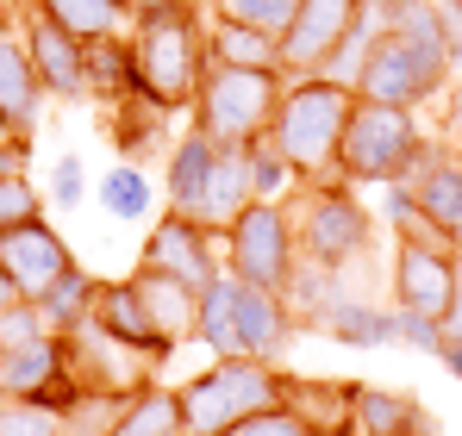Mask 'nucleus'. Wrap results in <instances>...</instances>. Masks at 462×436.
<instances>
[{
    "mask_svg": "<svg viewBox=\"0 0 462 436\" xmlns=\"http://www.w3.org/2000/svg\"><path fill=\"white\" fill-rule=\"evenodd\" d=\"M300 324L294 305L282 293H263L237 275H219L200 293V318H194V343H207L213 356H250V362H288Z\"/></svg>",
    "mask_w": 462,
    "mask_h": 436,
    "instance_id": "f257e3e1",
    "label": "nucleus"
},
{
    "mask_svg": "<svg viewBox=\"0 0 462 436\" xmlns=\"http://www.w3.org/2000/svg\"><path fill=\"white\" fill-rule=\"evenodd\" d=\"M350 106H356V94L331 87L319 75H288L282 81V106H275L269 144L294 162L300 187H331L337 181V144H344Z\"/></svg>",
    "mask_w": 462,
    "mask_h": 436,
    "instance_id": "f03ea898",
    "label": "nucleus"
},
{
    "mask_svg": "<svg viewBox=\"0 0 462 436\" xmlns=\"http://www.w3.org/2000/svg\"><path fill=\"white\" fill-rule=\"evenodd\" d=\"M132 50H138V87L156 94L169 113H188L200 75L213 63L207 57V13H200V0L132 13Z\"/></svg>",
    "mask_w": 462,
    "mask_h": 436,
    "instance_id": "7ed1b4c3",
    "label": "nucleus"
},
{
    "mask_svg": "<svg viewBox=\"0 0 462 436\" xmlns=\"http://www.w3.org/2000/svg\"><path fill=\"white\" fill-rule=\"evenodd\" d=\"M175 393H181V436H231L244 418L282 405V368L250 356H213Z\"/></svg>",
    "mask_w": 462,
    "mask_h": 436,
    "instance_id": "20e7f679",
    "label": "nucleus"
},
{
    "mask_svg": "<svg viewBox=\"0 0 462 436\" xmlns=\"http://www.w3.org/2000/svg\"><path fill=\"white\" fill-rule=\"evenodd\" d=\"M425 125L412 106H375V100H356L350 106V125H344V144H337V181L344 187H393V181H412L419 156H425Z\"/></svg>",
    "mask_w": 462,
    "mask_h": 436,
    "instance_id": "39448f33",
    "label": "nucleus"
},
{
    "mask_svg": "<svg viewBox=\"0 0 462 436\" xmlns=\"http://www.w3.org/2000/svg\"><path fill=\"white\" fill-rule=\"evenodd\" d=\"M282 69H231V63H207L200 87H194V106H188V125L207 132L213 144L226 150H250L269 138L275 125V106H282Z\"/></svg>",
    "mask_w": 462,
    "mask_h": 436,
    "instance_id": "423d86ee",
    "label": "nucleus"
},
{
    "mask_svg": "<svg viewBox=\"0 0 462 436\" xmlns=\"http://www.w3.org/2000/svg\"><path fill=\"white\" fill-rule=\"evenodd\" d=\"M450 50L438 38H406V32H382L369 44V63L356 81V100H375V106H431L444 87H450Z\"/></svg>",
    "mask_w": 462,
    "mask_h": 436,
    "instance_id": "0eeeda50",
    "label": "nucleus"
},
{
    "mask_svg": "<svg viewBox=\"0 0 462 436\" xmlns=\"http://www.w3.org/2000/svg\"><path fill=\"white\" fill-rule=\"evenodd\" d=\"M219 243H226V256H219L226 275L288 299V281H294V268H300V237H294V213H288V206L250 200L244 213L231 218V231Z\"/></svg>",
    "mask_w": 462,
    "mask_h": 436,
    "instance_id": "6e6552de",
    "label": "nucleus"
},
{
    "mask_svg": "<svg viewBox=\"0 0 462 436\" xmlns=\"http://www.w3.org/2000/svg\"><path fill=\"white\" fill-rule=\"evenodd\" d=\"M294 237H300V262L319 268H344L375 243V213L356 200V187L331 181V187H300L294 194Z\"/></svg>",
    "mask_w": 462,
    "mask_h": 436,
    "instance_id": "1a4fd4ad",
    "label": "nucleus"
},
{
    "mask_svg": "<svg viewBox=\"0 0 462 436\" xmlns=\"http://www.w3.org/2000/svg\"><path fill=\"white\" fill-rule=\"evenodd\" d=\"M219 237H207L194 218L181 213H162L144 231V250H138V268L144 275H169V281H181V287L207 293L219 275H226V262H219V250H213Z\"/></svg>",
    "mask_w": 462,
    "mask_h": 436,
    "instance_id": "9d476101",
    "label": "nucleus"
},
{
    "mask_svg": "<svg viewBox=\"0 0 462 436\" xmlns=\"http://www.w3.org/2000/svg\"><path fill=\"white\" fill-rule=\"evenodd\" d=\"M63 356H69V374H76L88 393H119V399H132L138 386H151L156 368H162L151 356H138V350H125L119 337H106L94 318L63 337Z\"/></svg>",
    "mask_w": 462,
    "mask_h": 436,
    "instance_id": "9b49d317",
    "label": "nucleus"
},
{
    "mask_svg": "<svg viewBox=\"0 0 462 436\" xmlns=\"http://www.w3.org/2000/svg\"><path fill=\"white\" fill-rule=\"evenodd\" d=\"M0 268L13 275V287L25 293V299H44L76 268V250L63 243V231L51 218H32V224H19V231L0 237Z\"/></svg>",
    "mask_w": 462,
    "mask_h": 436,
    "instance_id": "f8f14e48",
    "label": "nucleus"
},
{
    "mask_svg": "<svg viewBox=\"0 0 462 436\" xmlns=\"http://www.w3.org/2000/svg\"><path fill=\"white\" fill-rule=\"evenodd\" d=\"M44 81L32 69V50H25V32H19V13H0V119L13 125L19 144H38V119H44Z\"/></svg>",
    "mask_w": 462,
    "mask_h": 436,
    "instance_id": "ddd939ff",
    "label": "nucleus"
},
{
    "mask_svg": "<svg viewBox=\"0 0 462 436\" xmlns=\"http://www.w3.org/2000/svg\"><path fill=\"white\" fill-rule=\"evenodd\" d=\"M363 0H300L294 19L282 25V75H312L356 25Z\"/></svg>",
    "mask_w": 462,
    "mask_h": 436,
    "instance_id": "4468645a",
    "label": "nucleus"
},
{
    "mask_svg": "<svg viewBox=\"0 0 462 436\" xmlns=\"http://www.w3.org/2000/svg\"><path fill=\"white\" fill-rule=\"evenodd\" d=\"M19 32H25V50H32V69L44 81L51 100H88V44L69 38L63 25H51L38 6L19 13Z\"/></svg>",
    "mask_w": 462,
    "mask_h": 436,
    "instance_id": "2eb2a0df",
    "label": "nucleus"
},
{
    "mask_svg": "<svg viewBox=\"0 0 462 436\" xmlns=\"http://www.w3.org/2000/svg\"><path fill=\"white\" fill-rule=\"evenodd\" d=\"M450 293H457V256L450 250H431V243H400L393 250V305L444 324Z\"/></svg>",
    "mask_w": 462,
    "mask_h": 436,
    "instance_id": "dca6fc26",
    "label": "nucleus"
},
{
    "mask_svg": "<svg viewBox=\"0 0 462 436\" xmlns=\"http://www.w3.org/2000/svg\"><path fill=\"white\" fill-rule=\"evenodd\" d=\"M282 405L312 436H356V380H325V374L282 368Z\"/></svg>",
    "mask_w": 462,
    "mask_h": 436,
    "instance_id": "f3484780",
    "label": "nucleus"
},
{
    "mask_svg": "<svg viewBox=\"0 0 462 436\" xmlns=\"http://www.w3.org/2000/svg\"><path fill=\"white\" fill-rule=\"evenodd\" d=\"M94 324H100L106 337H119L125 350L151 356V362H169V356H175V343L156 331L151 305H144V293H138L132 275H125V281H100V293H94Z\"/></svg>",
    "mask_w": 462,
    "mask_h": 436,
    "instance_id": "a211bd4d",
    "label": "nucleus"
},
{
    "mask_svg": "<svg viewBox=\"0 0 462 436\" xmlns=\"http://www.w3.org/2000/svg\"><path fill=\"white\" fill-rule=\"evenodd\" d=\"M412 200H419V213L431 218V224H444L450 237L462 243V156L450 144H425L419 156V168H412Z\"/></svg>",
    "mask_w": 462,
    "mask_h": 436,
    "instance_id": "6ab92c4d",
    "label": "nucleus"
},
{
    "mask_svg": "<svg viewBox=\"0 0 462 436\" xmlns=\"http://www.w3.org/2000/svg\"><path fill=\"white\" fill-rule=\"evenodd\" d=\"M356 436H444V424L393 386H363L356 380Z\"/></svg>",
    "mask_w": 462,
    "mask_h": 436,
    "instance_id": "aec40b11",
    "label": "nucleus"
},
{
    "mask_svg": "<svg viewBox=\"0 0 462 436\" xmlns=\"http://www.w3.org/2000/svg\"><path fill=\"white\" fill-rule=\"evenodd\" d=\"M213 162H219V144H213L207 132H194V125H188V132L169 144V162H162V194H169V213L194 218L200 194H207Z\"/></svg>",
    "mask_w": 462,
    "mask_h": 436,
    "instance_id": "412c9836",
    "label": "nucleus"
},
{
    "mask_svg": "<svg viewBox=\"0 0 462 436\" xmlns=\"http://www.w3.org/2000/svg\"><path fill=\"white\" fill-rule=\"evenodd\" d=\"M250 206V150H226L219 144V162H213V175H207V194H200V206H194V224L207 231V237H226L231 218Z\"/></svg>",
    "mask_w": 462,
    "mask_h": 436,
    "instance_id": "4be33fe9",
    "label": "nucleus"
},
{
    "mask_svg": "<svg viewBox=\"0 0 462 436\" xmlns=\"http://www.w3.org/2000/svg\"><path fill=\"white\" fill-rule=\"evenodd\" d=\"M106 119H113V144H119V162H144L162 138H169V106L144 94V87H132V94H119V100H106Z\"/></svg>",
    "mask_w": 462,
    "mask_h": 436,
    "instance_id": "5701e85b",
    "label": "nucleus"
},
{
    "mask_svg": "<svg viewBox=\"0 0 462 436\" xmlns=\"http://www.w3.org/2000/svg\"><path fill=\"white\" fill-rule=\"evenodd\" d=\"M312 331H325L331 343H350V350H387L393 343V312L356 299V293H337L312 312Z\"/></svg>",
    "mask_w": 462,
    "mask_h": 436,
    "instance_id": "b1692460",
    "label": "nucleus"
},
{
    "mask_svg": "<svg viewBox=\"0 0 462 436\" xmlns=\"http://www.w3.org/2000/svg\"><path fill=\"white\" fill-rule=\"evenodd\" d=\"M132 281L144 293V305H151L156 331L181 350V343H194V318H200V293L181 287V281H169V275H144V268H132Z\"/></svg>",
    "mask_w": 462,
    "mask_h": 436,
    "instance_id": "393cba45",
    "label": "nucleus"
},
{
    "mask_svg": "<svg viewBox=\"0 0 462 436\" xmlns=\"http://www.w3.org/2000/svg\"><path fill=\"white\" fill-rule=\"evenodd\" d=\"M207 57L231 63V69H282V38L256 32V25H237V19H213L207 25Z\"/></svg>",
    "mask_w": 462,
    "mask_h": 436,
    "instance_id": "a878e982",
    "label": "nucleus"
},
{
    "mask_svg": "<svg viewBox=\"0 0 462 436\" xmlns=\"http://www.w3.org/2000/svg\"><path fill=\"white\" fill-rule=\"evenodd\" d=\"M69 368L63 356V337H38L32 350H13V356H0V393L6 399H38L57 374Z\"/></svg>",
    "mask_w": 462,
    "mask_h": 436,
    "instance_id": "bb28decb",
    "label": "nucleus"
},
{
    "mask_svg": "<svg viewBox=\"0 0 462 436\" xmlns=\"http://www.w3.org/2000/svg\"><path fill=\"white\" fill-rule=\"evenodd\" d=\"M51 25H63L69 38L94 44V38H113V32H132V6L125 0H32Z\"/></svg>",
    "mask_w": 462,
    "mask_h": 436,
    "instance_id": "cd10ccee",
    "label": "nucleus"
},
{
    "mask_svg": "<svg viewBox=\"0 0 462 436\" xmlns=\"http://www.w3.org/2000/svg\"><path fill=\"white\" fill-rule=\"evenodd\" d=\"M138 87V50H132V32H113V38H94L88 44V100H119Z\"/></svg>",
    "mask_w": 462,
    "mask_h": 436,
    "instance_id": "c85d7f7f",
    "label": "nucleus"
},
{
    "mask_svg": "<svg viewBox=\"0 0 462 436\" xmlns=\"http://www.w3.org/2000/svg\"><path fill=\"white\" fill-rule=\"evenodd\" d=\"M94 293H100V275H88L76 262L57 287L44 293V299H32V305H38V318L51 324V337H69V331H81V324L94 318Z\"/></svg>",
    "mask_w": 462,
    "mask_h": 436,
    "instance_id": "c756f323",
    "label": "nucleus"
},
{
    "mask_svg": "<svg viewBox=\"0 0 462 436\" xmlns=\"http://www.w3.org/2000/svg\"><path fill=\"white\" fill-rule=\"evenodd\" d=\"M113 436H181V393L162 386V380L138 386V393L125 399V412H119Z\"/></svg>",
    "mask_w": 462,
    "mask_h": 436,
    "instance_id": "7c9ffc66",
    "label": "nucleus"
},
{
    "mask_svg": "<svg viewBox=\"0 0 462 436\" xmlns=\"http://www.w3.org/2000/svg\"><path fill=\"white\" fill-rule=\"evenodd\" d=\"M375 38H382V19H375V6L363 0V13H356V25L344 32V44H337V50H331L312 75H319V81H331V87H350V94H356V81H363V63H369V44H375Z\"/></svg>",
    "mask_w": 462,
    "mask_h": 436,
    "instance_id": "2f4dec72",
    "label": "nucleus"
},
{
    "mask_svg": "<svg viewBox=\"0 0 462 436\" xmlns=\"http://www.w3.org/2000/svg\"><path fill=\"white\" fill-rule=\"evenodd\" d=\"M94 194H100L106 218H125V224H138V218L156 213V187H151V175H144L138 162H113Z\"/></svg>",
    "mask_w": 462,
    "mask_h": 436,
    "instance_id": "473e14b6",
    "label": "nucleus"
},
{
    "mask_svg": "<svg viewBox=\"0 0 462 436\" xmlns=\"http://www.w3.org/2000/svg\"><path fill=\"white\" fill-rule=\"evenodd\" d=\"M294 194H300V175H294V162L282 156V150L269 144H250V200H269V206H294Z\"/></svg>",
    "mask_w": 462,
    "mask_h": 436,
    "instance_id": "72a5a7b5",
    "label": "nucleus"
},
{
    "mask_svg": "<svg viewBox=\"0 0 462 436\" xmlns=\"http://www.w3.org/2000/svg\"><path fill=\"white\" fill-rule=\"evenodd\" d=\"M119 412H125L119 393H88V386H81L76 399L63 405V436H113Z\"/></svg>",
    "mask_w": 462,
    "mask_h": 436,
    "instance_id": "f704fd0d",
    "label": "nucleus"
},
{
    "mask_svg": "<svg viewBox=\"0 0 462 436\" xmlns=\"http://www.w3.org/2000/svg\"><path fill=\"white\" fill-rule=\"evenodd\" d=\"M0 436H63V412L44 399H6L0 393Z\"/></svg>",
    "mask_w": 462,
    "mask_h": 436,
    "instance_id": "c9c22d12",
    "label": "nucleus"
},
{
    "mask_svg": "<svg viewBox=\"0 0 462 436\" xmlns=\"http://www.w3.org/2000/svg\"><path fill=\"white\" fill-rule=\"evenodd\" d=\"M300 0H213V19H237V25H256V32H275L294 19Z\"/></svg>",
    "mask_w": 462,
    "mask_h": 436,
    "instance_id": "e433bc0d",
    "label": "nucleus"
},
{
    "mask_svg": "<svg viewBox=\"0 0 462 436\" xmlns=\"http://www.w3.org/2000/svg\"><path fill=\"white\" fill-rule=\"evenodd\" d=\"M44 218V194L32 187V175H0V237Z\"/></svg>",
    "mask_w": 462,
    "mask_h": 436,
    "instance_id": "4c0bfd02",
    "label": "nucleus"
},
{
    "mask_svg": "<svg viewBox=\"0 0 462 436\" xmlns=\"http://www.w3.org/2000/svg\"><path fill=\"white\" fill-rule=\"evenodd\" d=\"M81 200H88V168H81L76 150H63V156L51 162V187H44V206H57V213H81Z\"/></svg>",
    "mask_w": 462,
    "mask_h": 436,
    "instance_id": "58836bf2",
    "label": "nucleus"
},
{
    "mask_svg": "<svg viewBox=\"0 0 462 436\" xmlns=\"http://www.w3.org/2000/svg\"><path fill=\"white\" fill-rule=\"evenodd\" d=\"M38 337H51V324L38 318V305H32V299H19V305H6V312H0V356L32 350Z\"/></svg>",
    "mask_w": 462,
    "mask_h": 436,
    "instance_id": "ea45409f",
    "label": "nucleus"
},
{
    "mask_svg": "<svg viewBox=\"0 0 462 436\" xmlns=\"http://www.w3.org/2000/svg\"><path fill=\"white\" fill-rule=\"evenodd\" d=\"M393 343H400V350H419V356H438V343H444V324H438V318H425V312H406V305H393Z\"/></svg>",
    "mask_w": 462,
    "mask_h": 436,
    "instance_id": "a19ab883",
    "label": "nucleus"
},
{
    "mask_svg": "<svg viewBox=\"0 0 462 436\" xmlns=\"http://www.w3.org/2000/svg\"><path fill=\"white\" fill-rule=\"evenodd\" d=\"M231 436H312V431L300 424V418H294V412H288V405H269V412L244 418V424H237Z\"/></svg>",
    "mask_w": 462,
    "mask_h": 436,
    "instance_id": "79ce46f5",
    "label": "nucleus"
},
{
    "mask_svg": "<svg viewBox=\"0 0 462 436\" xmlns=\"http://www.w3.org/2000/svg\"><path fill=\"white\" fill-rule=\"evenodd\" d=\"M438 100H444V144L462 156V69L450 75V87H444Z\"/></svg>",
    "mask_w": 462,
    "mask_h": 436,
    "instance_id": "37998d69",
    "label": "nucleus"
},
{
    "mask_svg": "<svg viewBox=\"0 0 462 436\" xmlns=\"http://www.w3.org/2000/svg\"><path fill=\"white\" fill-rule=\"evenodd\" d=\"M25 168H32V144H19V138L0 144V175H25Z\"/></svg>",
    "mask_w": 462,
    "mask_h": 436,
    "instance_id": "c03bdc74",
    "label": "nucleus"
},
{
    "mask_svg": "<svg viewBox=\"0 0 462 436\" xmlns=\"http://www.w3.org/2000/svg\"><path fill=\"white\" fill-rule=\"evenodd\" d=\"M444 337H462V250H457V293H450V312H444Z\"/></svg>",
    "mask_w": 462,
    "mask_h": 436,
    "instance_id": "a18cd8bd",
    "label": "nucleus"
},
{
    "mask_svg": "<svg viewBox=\"0 0 462 436\" xmlns=\"http://www.w3.org/2000/svg\"><path fill=\"white\" fill-rule=\"evenodd\" d=\"M438 362L450 368V374H457V386H462V337H444V343H438Z\"/></svg>",
    "mask_w": 462,
    "mask_h": 436,
    "instance_id": "49530a36",
    "label": "nucleus"
},
{
    "mask_svg": "<svg viewBox=\"0 0 462 436\" xmlns=\"http://www.w3.org/2000/svg\"><path fill=\"white\" fill-rule=\"evenodd\" d=\"M19 299H25V293L13 287V275H6V268H0V312H6V305H19Z\"/></svg>",
    "mask_w": 462,
    "mask_h": 436,
    "instance_id": "de8ad7c7",
    "label": "nucleus"
},
{
    "mask_svg": "<svg viewBox=\"0 0 462 436\" xmlns=\"http://www.w3.org/2000/svg\"><path fill=\"white\" fill-rule=\"evenodd\" d=\"M132 13H151V6H181V0H125Z\"/></svg>",
    "mask_w": 462,
    "mask_h": 436,
    "instance_id": "09e8293b",
    "label": "nucleus"
},
{
    "mask_svg": "<svg viewBox=\"0 0 462 436\" xmlns=\"http://www.w3.org/2000/svg\"><path fill=\"white\" fill-rule=\"evenodd\" d=\"M0 144H13V125H6V119H0Z\"/></svg>",
    "mask_w": 462,
    "mask_h": 436,
    "instance_id": "8fccbe9b",
    "label": "nucleus"
},
{
    "mask_svg": "<svg viewBox=\"0 0 462 436\" xmlns=\"http://www.w3.org/2000/svg\"><path fill=\"white\" fill-rule=\"evenodd\" d=\"M0 6H6V13H13V6H32V0H0Z\"/></svg>",
    "mask_w": 462,
    "mask_h": 436,
    "instance_id": "3c124183",
    "label": "nucleus"
}]
</instances>
